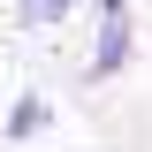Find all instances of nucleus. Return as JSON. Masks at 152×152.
Returning <instances> with one entry per match:
<instances>
[{
    "label": "nucleus",
    "mask_w": 152,
    "mask_h": 152,
    "mask_svg": "<svg viewBox=\"0 0 152 152\" xmlns=\"http://www.w3.org/2000/svg\"><path fill=\"white\" fill-rule=\"evenodd\" d=\"M15 8H23V23L53 31V23H69V8H76V0H15Z\"/></svg>",
    "instance_id": "7ed1b4c3"
},
{
    "label": "nucleus",
    "mask_w": 152,
    "mask_h": 152,
    "mask_svg": "<svg viewBox=\"0 0 152 152\" xmlns=\"http://www.w3.org/2000/svg\"><path fill=\"white\" fill-rule=\"evenodd\" d=\"M46 122H53V107H46V99H23V107L8 114V137H38Z\"/></svg>",
    "instance_id": "f03ea898"
},
{
    "label": "nucleus",
    "mask_w": 152,
    "mask_h": 152,
    "mask_svg": "<svg viewBox=\"0 0 152 152\" xmlns=\"http://www.w3.org/2000/svg\"><path fill=\"white\" fill-rule=\"evenodd\" d=\"M99 15H129V0H99Z\"/></svg>",
    "instance_id": "20e7f679"
},
{
    "label": "nucleus",
    "mask_w": 152,
    "mask_h": 152,
    "mask_svg": "<svg viewBox=\"0 0 152 152\" xmlns=\"http://www.w3.org/2000/svg\"><path fill=\"white\" fill-rule=\"evenodd\" d=\"M129 53H137V23H129V15H107V23H99L91 61H84V76H91V84H107V76L129 69Z\"/></svg>",
    "instance_id": "f257e3e1"
}]
</instances>
